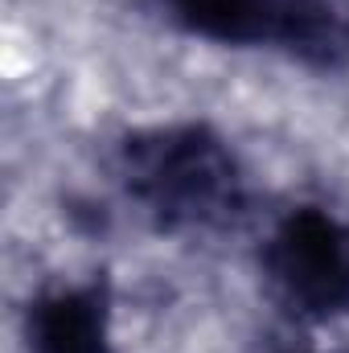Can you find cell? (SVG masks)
I'll list each match as a JSON object with an SVG mask.
<instances>
[{"mask_svg": "<svg viewBox=\"0 0 349 353\" xmlns=\"http://www.w3.org/2000/svg\"><path fill=\"white\" fill-rule=\"evenodd\" d=\"M115 176L128 201L165 234H226L251 214L243 157L201 119L128 132L115 144Z\"/></svg>", "mask_w": 349, "mask_h": 353, "instance_id": "obj_1", "label": "cell"}, {"mask_svg": "<svg viewBox=\"0 0 349 353\" xmlns=\"http://www.w3.org/2000/svg\"><path fill=\"white\" fill-rule=\"evenodd\" d=\"M165 21L189 37L275 50L312 70H341L349 62L346 0H157Z\"/></svg>", "mask_w": 349, "mask_h": 353, "instance_id": "obj_2", "label": "cell"}, {"mask_svg": "<svg viewBox=\"0 0 349 353\" xmlns=\"http://www.w3.org/2000/svg\"><path fill=\"white\" fill-rule=\"evenodd\" d=\"M263 275L275 300L304 321L349 316V222L325 205L288 210L267 243Z\"/></svg>", "mask_w": 349, "mask_h": 353, "instance_id": "obj_3", "label": "cell"}, {"mask_svg": "<svg viewBox=\"0 0 349 353\" xmlns=\"http://www.w3.org/2000/svg\"><path fill=\"white\" fill-rule=\"evenodd\" d=\"M29 353H115L111 341V283L103 275L41 288L25 308Z\"/></svg>", "mask_w": 349, "mask_h": 353, "instance_id": "obj_4", "label": "cell"}, {"mask_svg": "<svg viewBox=\"0 0 349 353\" xmlns=\"http://www.w3.org/2000/svg\"><path fill=\"white\" fill-rule=\"evenodd\" d=\"M275 353H312V350H275Z\"/></svg>", "mask_w": 349, "mask_h": 353, "instance_id": "obj_5", "label": "cell"}]
</instances>
